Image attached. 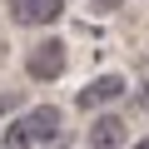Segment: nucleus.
I'll return each mask as SVG.
<instances>
[{
	"label": "nucleus",
	"instance_id": "nucleus-1",
	"mask_svg": "<svg viewBox=\"0 0 149 149\" xmlns=\"http://www.w3.org/2000/svg\"><path fill=\"white\" fill-rule=\"evenodd\" d=\"M55 139H60V109H55V104L25 109V114L5 129V149H35V144H55Z\"/></svg>",
	"mask_w": 149,
	"mask_h": 149
},
{
	"label": "nucleus",
	"instance_id": "nucleus-2",
	"mask_svg": "<svg viewBox=\"0 0 149 149\" xmlns=\"http://www.w3.org/2000/svg\"><path fill=\"white\" fill-rule=\"evenodd\" d=\"M65 70H70L65 40H40V45L30 50V74H35V80H60Z\"/></svg>",
	"mask_w": 149,
	"mask_h": 149
},
{
	"label": "nucleus",
	"instance_id": "nucleus-3",
	"mask_svg": "<svg viewBox=\"0 0 149 149\" xmlns=\"http://www.w3.org/2000/svg\"><path fill=\"white\" fill-rule=\"evenodd\" d=\"M124 95V74H100V80H90L85 90H80V109H100V104H114Z\"/></svg>",
	"mask_w": 149,
	"mask_h": 149
},
{
	"label": "nucleus",
	"instance_id": "nucleus-4",
	"mask_svg": "<svg viewBox=\"0 0 149 149\" xmlns=\"http://www.w3.org/2000/svg\"><path fill=\"white\" fill-rule=\"evenodd\" d=\"M60 15H65V0H15L20 25H55Z\"/></svg>",
	"mask_w": 149,
	"mask_h": 149
},
{
	"label": "nucleus",
	"instance_id": "nucleus-5",
	"mask_svg": "<svg viewBox=\"0 0 149 149\" xmlns=\"http://www.w3.org/2000/svg\"><path fill=\"white\" fill-rule=\"evenodd\" d=\"M124 139H129V129H124L119 114H100V119L90 124V149H119Z\"/></svg>",
	"mask_w": 149,
	"mask_h": 149
},
{
	"label": "nucleus",
	"instance_id": "nucleus-6",
	"mask_svg": "<svg viewBox=\"0 0 149 149\" xmlns=\"http://www.w3.org/2000/svg\"><path fill=\"white\" fill-rule=\"evenodd\" d=\"M15 104H20V95H15V90H10V95H0V114H10Z\"/></svg>",
	"mask_w": 149,
	"mask_h": 149
},
{
	"label": "nucleus",
	"instance_id": "nucleus-7",
	"mask_svg": "<svg viewBox=\"0 0 149 149\" xmlns=\"http://www.w3.org/2000/svg\"><path fill=\"white\" fill-rule=\"evenodd\" d=\"M139 109H144V114H149V85H144V90H139Z\"/></svg>",
	"mask_w": 149,
	"mask_h": 149
},
{
	"label": "nucleus",
	"instance_id": "nucleus-8",
	"mask_svg": "<svg viewBox=\"0 0 149 149\" xmlns=\"http://www.w3.org/2000/svg\"><path fill=\"white\" fill-rule=\"evenodd\" d=\"M134 149H149V139H139V144H134Z\"/></svg>",
	"mask_w": 149,
	"mask_h": 149
},
{
	"label": "nucleus",
	"instance_id": "nucleus-9",
	"mask_svg": "<svg viewBox=\"0 0 149 149\" xmlns=\"http://www.w3.org/2000/svg\"><path fill=\"white\" fill-rule=\"evenodd\" d=\"M100 5H119V0H100Z\"/></svg>",
	"mask_w": 149,
	"mask_h": 149
}]
</instances>
